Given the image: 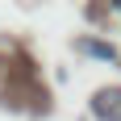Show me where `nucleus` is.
Returning a JSON list of instances; mask_svg holds the SVG:
<instances>
[{
	"label": "nucleus",
	"instance_id": "1",
	"mask_svg": "<svg viewBox=\"0 0 121 121\" xmlns=\"http://www.w3.org/2000/svg\"><path fill=\"white\" fill-rule=\"evenodd\" d=\"M96 113L109 121H121V88H113L109 96H96Z\"/></svg>",
	"mask_w": 121,
	"mask_h": 121
},
{
	"label": "nucleus",
	"instance_id": "2",
	"mask_svg": "<svg viewBox=\"0 0 121 121\" xmlns=\"http://www.w3.org/2000/svg\"><path fill=\"white\" fill-rule=\"evenodd\" d=\"M79 50H84V54H92V59H104V63L117 59L113 42H96V38H79Z\"/></svg>",
	"mask_w": 121,
	"mask_h": 121
}]
</instances>
